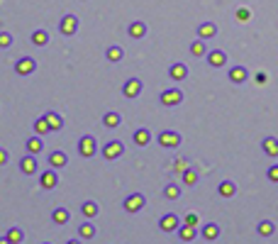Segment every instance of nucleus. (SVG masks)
<instances>
[{"mask_svg":"<svg viewBox=\"0 0 278 244\" xmlns=\"http://www.w3.org/2000/svg\"><path fill=\"white\" fill-rule=\"evenodd\" d=\"M161 103L168 105V108L181 105V103H183V90H181V88H166L164 93H161Z\"/></svg>","mask_w":278,"mask_h":244,"instance_id":"f257e3e1","label":"nucleus"},{"mask_svg":"<svg viewBox=\"0 0 278 244\" xmlns=\"http://www.w3.org/2000/svg\"><path fill=\"white\" fill-rule=\"evenodd\" d=\"M95 149H98V147H95V137L86 134V137L78 139V152H81V156H93Z\"/></svg>","mask_w":278,"mask_h":244,"instance_id":"f03ea898","label":"nucleus"},{"mask_svg":"<svg viewBox=\"0 0 278 244\" xmlns=\"http://www.w3.org/2000/svg\"><path fill=\"white\" fill-rule=\"evenodd\" d=\"M142 208H144V196L142 193H132V196L124 198V210L127 212H139Z\"/></svg>","mask_w":278,"mask_h":244,"instance_id":"7ed1b4c3","label":"nucleus"},{"mask_svg":"<svg viewBox=\"0 0 278 244\" xmlns=\"http://www.w3.org/2000/svg\"><path fill=\"white\" fill-rule=\"evenodd\" d=\"M122 154H124V147L117 139H112V142H108V144L103 147V156L105 159H117V156H122Z\"/></svg>","mask_w":278,"mask_h":244,"instance_id":"20e7f679","label":"nucleus"},{"mask_svg":"<svg viewBox=\"0 0 278 244\" xmlns=\"http://www.w3.org/2000/svg\"><path fill=\"white\" fill-rule=\"evenodd\" d=\"M159 142H161V147H168V149H173V147L181 144V134L173 132V130H164V132L159 134Z\"/></svg>","mask_w":278,"mask_h":244,"instance_id":"39448f33","label":"nucleus"},{"mask_svg":"<svg viewBox=\"0 0 278 244\" xmlns=\"http://www.w3.org/2000/svg\"><path fill=\"white\" fill-rule=\"evenodd\" d=\"M34 68H37V61H34L32 56H22V59L15 64V71H17L20 76H30Z\"/></svg>","mask_w":278,"mask_h":244,"instance_id":"423d86ee","label":"nucleus"},{"mask_svg":"<svg viewBox=\"0 0 278 244\" xmlns=\"http://www.w3.org/2000/svg\"><path fill=\"white\" fill-rule=\"evenodd\" d=\"M122 93L127 98H137V95L142 93V81H139V78H127L122 86Z\"/></svg>","mask_w":278,"mask_h":244,"instance_id":"0eeeda50","label":"nucleus"},{"mask_svg":"<svg viewBox=\"0 0 278 244\" xmlns=\"http://www.w3.org/2000/svg\"><path fill=\"white\" fill-rule=\"evenodd\" d=\"M208 64H210V66H215V68L224 66V64H227V54H224L222 49H212L210 54H208Z\"/></svg>","mask_w":278,"mask_h":244,"instance_id":"6e6552de","label":"nucleus"},{"mask_svg":"<svg viewBox=\"0 0 278 244\" xmlns=\"http://www.w3.org/2000/svg\"><path fill=\"white\" fill-rule=\"evenodd\" d=\"M159 227H161L164 232H173V230H178V217L173 212H168V215H164V217L159 220Z\"/></svg>","mask_w":278,"mask_h":244,"instance_id":"1a4fd4ad","label":"nucleus"},{"mask_svg":"<svg viewBox=\"0 0 278 244\" xmlns=\"http://www.w3.org/2000/svg\"><path fill=\"white\" fill-rule=\"evenodd\" d=\"M78 30V17L76 15H66L64 20H61V32L64 34H73Z\"/></svg>","mask_w":278,"mask_h":244,"instance_id":"9d476101","label":"nucleus"},{"mask_svg":"<svg viewBox=\"0 0 278 244\" xmlns=\"http://www.w3.org/2000/svg\"><path fill=\"white\" fill-rule=\"evenodd\" d=\"M217 34V27H215V22H203L200 27H198V39H210V37H215Z\"/></svg>","mask_w":278,"mask_h":244,"instance_id":"9b49d317","label":"nucleus"},{"mask_svg":"<svg viewBox=\"0 0 278 244\" xmlns=\"http://www.w3.org/2000/svg\"><path fill=\"white\" fill-rule=\"evenodd\" d=\"M168 76L173 78V81H183V78H188V66L186 64H173V66L168 68Z\"/></svg>","mask_w":278,"mask_h":244,"instance_id":"f8f14e48","label":"nucleus"},{"mask_svg":"<svg viewBox=\"0 0 278 244\" xmlns=\"http://www.w3.org/2000/svg\"><path fill=\"white\" fill-rule=\"evenodd\" d=\"M39 183L44 186V188H54L56 183H59V176H56L54 168H49V171H44L42 176H39Z\"/></svg>","mask_w":278,"mask_h":244,"instance_id":"ddd939ff","label":"nucleus"},{"mask_svg":"<svg viewBox=\"0 0 278 244\" xmlns=\"http://www.w3.org/2000/svg\"><path fill=\"white\" fill-rule=\"evenodd\" d=\"M127 32H130V37H134V39H142V37L146 34V25L142 22V20H137V22H130Z\"/></svg>","mask_w":278,"mask_h":244,"instance_id":"4468645a","label":"nucleus"},{"mask_svg":"<svg viewBox=\"0 0 278 244\" xmlns=\"http://www.w3.org/2000/svg\"><path fill=\"white\" fill-rule=\"evenodd\" d=\"M149 142H151V132H149V127H139V130L134 132V144L146 147Z\"/></svg>","mask_w":278,"mask_h":244,"instance_id":"2eb2a0df","label":"nucleus"},{"mask_svg":"<svg viewBox=\"0 0 278 244\" xmlns=\"http://www.w3.org/2000/svg\"><path fill=\"white\" fill-rule=\"evenodd\" d=\"M246 78H249V71H246L244 66L230 68V81H232V83H244Z\"/></svg>","mask_w":278,"mask_h":244,"instance_id":"dca6fc26","label":"nucleus"},{"mask_svg":"<svg viewBox=\"0 0 278 244\" xmlns=\"http://www.w3.org/2000/svg\"><path fill=\"white\" fill-rule=\"evenodd\" d=\"M261 149H264V154H268V156H278V139L276 137H266V139L261 142Z\"/></svg>","mask_w":278,"mask_h":244,"instance_id":"f3484780","label":"nucleus"},{"mask_svg":"<svg viewBox=\"0 0 278 244\" xmlns=\"http://www.w3.org/2000/svg\"><path fill=\"white\" fill-rule=\"evenodd\" d=\"M81 212H83L88 220H93V217L100 212V208H98V203H95V200H86V203L81 205Z\"/></svg>","mask_w":278,"mask_h":244,"instance_id":"a211bd4d","label":"nucleus"},{"mask_svg":"<svg viewBox=\"0 0 278 244\" xmlns=\"http://www.w3.org/2000/svg\"><path fill=\"white\" fill-rule=\"evenodd\" d=\"M203 237H205L208 242L217 239V237H220V225H215V222H208V225L203 227Z\"/></svg>","mask_w":278,"mask_h":244,"instance_id":"6ab92c4d","label":"nucleus"},{"mask_svg":"<svg viewBox=\"0 0 278 244\" xmlns=\"http://www.w3.org/2000/svg\"><path fill=\"white\" fill-rule=\"evenodd\" d=\"M195 234H198V230H195V227H190V225H181V227H178V237H181L183 242H193V239H195Z\"/></svg>","mask_w":278,"mask_h":244,"instance_id":"aec40b11","label":"nucleus"},{"mask_svg":"<svg viewBox=\"0 0 278 244\" xmlns=\"http://www.w3.org/2000/svg\"><path fill=\"white\" fill-rule=\"evenodd\" d=\"M20 168H22V174H27V176H32L34 171H37V159H34L32 154L24 156L22 161H20Z\"/></svg>","mask_w":278,"mask_h":244,"instance_id":"412c9836","label":"nucleus"},{"mask_svg":"<svg viewBox=\"0 0 278 244\" xmlns=\"http://www.w3.org/2000/svg\"><path fill=\"white\" fill-rule=\"evenodd\" d=\"M49 166L52 168L66 166V154H64V152H52V154H49Z\"/></svg>","mask_w":278,"mask_h":244,"instance_id":"4be33fe9","label":"nucleus"},{"mask_svg":"<svg viewBox=\"0 0 278 244\" xmlns=\"http://www.w3.org/2000/svg\"><path fill=\"white\" fill-rule=\"evenodd\" d=\"M256 232L261 234V237H271V234L276 232V225L271 220H261L259 222V227H256Z\"/></svg>","mask_w":278,"mask_h":244,"instance_id":"5701e85b","label":"nucleus"},{"mask_svg":"<svg viewBox=\"0 0 278 244\" xmlns=\"http://www.w3.org/2000/svg\"><path fill=\"white\" fill-rule=\"evenodd\" d=\"M78 234H81V239H93L95 237V225L93 222H83L78 227Z\"/></svg>","mask_w":278,"mask_h":244,"instance_id":"b1692460","label":"nucleus"},{"mask_svg":"<svg viewBox=\"0 0 278 244\" xmlns=\"http://www.w3.org/2000/svg\"><path fill=\"white\" fill-rule=\"evenodd\" d=\"M217 193H220L222 198H232L234 193H237V186H234L232 181H222V183H220V188H217Z\"/></svg>","mask_w":278,"mask_h":244,"instance_id":"393cba45","label":"nucleus"},{"mask_svg":"<svg viewBox=\"0 0 278 244\" xmlns=\"http://www.w3.org/2000/svg\"><path fill=\"white\" fill-rule=\"evenodd\" d=\"M68 217H71V212H68L66 208H56V210L52 212V220H54L56 225H66Z\"/></svg>","mask_w":278,"mask_h":244,"instance_id":"a878e982","label":"nucleus"},{"mask_svg":"<svg viewBox=\"0 0 278 244\" xmlns=\"http://www.w3.org/2000/svg\"><path fill=\"white\" fill-rule=\"evenodd\" d=\"M5 237H8V242H10V244H22V239H24V232H22V230H20V227H10Z\"/></svg>","mask_w":278,"mask_h":244,"instance_id":"bb28decb","label":"nucleus"},{"mask_svg":"<svg viewBox=\"0 0 278 244\" xmlns=\"http://www.w3.org/2000/svg\"><path fill=\"white\" fill-rule=\"evenodd\" d=\"M44 117H46V122H49V127H52V130H61V127H64V120H61V115H59V112H46Z\"/></svg>","mask_w":278,"mask_h":244,"instance_id":"cd10ccee","label":"nucleus"},{"mask_svg":"<svg viewBox=\"0 0 278 244\" xmlns=\"http://www.w3.org/2000/svg\"><path fill=\"white\" fill-rule=\"evenodd\" d=\"M46 42H49V32H46V30H34L32 32V44L44 46Z\"/></svg>","mask_w":278,"mask_h":244,"instance_id":"c85d7f7f","label":"nucleus"},{"mask_svg":"<svg viewBox=\"0 0 278 244\" xmlns=\"http://www.w3.org/2000/svg\"><path fill=\"white\" fill-rule=\"evenodd\" d=\"M103 122H105V127H117V125L122 122V117H120V112L110 110V112H105V117H103Z\"/></svg>","mask_w":278,"mask_h":244,"instance_id":"c756f323","label":"nucleus"},{"mask_svg":"<svg viewBox=\"0 0 278 244\" xmlns=\"http://www.w3.org/2000/svg\"><path fill=\"white\" fill-rule=\"evenodd\" d=\"M27 152H30V154H39V152H42V139H39V137H30V139H27Z\"/></svg>","mask_w":278,"mask_h":244,"instance_id":"7c9ffc66","label":"nucleus"},{"mask_svg":"<svg viewBox=\"0 0 278 244\" xmlns=\"http://www.w3.org/2000/svg\"><path fill=\"white\" fill-rule=\"evenodd\" d=\"M164 196H166L168 200H178V198H181V186H176V183H168L166 188H164Z\"/></svg>","mask_w":278,"mask_h":244,"instance_id":"2f4dec72","label":"nucleus"},{"mask_svg":"<svg viewBox=\"0 0 278 244\" xmlns=\"http://www.w3.org/2000/svg\"><path fill=\"white\" fill-rule=\"evenodd\" d=\"M105 56H108L110 61H122V56H124V49H122V46H110V49L105 52Z\"/></svg>","mask_w":278,"mask_h":244,"instance_id":"473e14b6","label":"nucleus"},{"mask_svg":"<svg viewBox=\"0 0 278 244\" xmlns=\"http://www.w3.org/2000/svg\"><path fill=\"white\" fill-rule=\"evenodd\" d=\"M183 183H186V186H195V183H198V171L193 166H190L188 171H183Z\"/></svg>","mask_w":278,"mask_h":244,"instance_id":"72a5a7b5","label":"nucleus"},{"mask_svg":"<svg viewBox=\"0 0 278 244\" xmlns=\"http://www.w3.org/2000/svg\"><path fill=\"white\" fill-rule=\"evenodd\" d=\"M34 132H37V134H46V132H52V127H49V122H46V117H37V122H34Z\"/></svg>","mask_w":278,"mask_h":244,"instance_id":"f704fd0d","label":"nucleus"},{"mask_svg":"<svg viewBox=\"0 0 278 244\" xmlns=\"http://www.w3.org/2000/svg\"><path fill=\"white\" fill-rule=\"evenodd\" d=\"M205 52H208V49H205V42H203V39H195V42L190 44V54L193 56H203Z\"/></svg>","mask_w":278,"mask_h":244,"instance_id":"c9c22d12","label":"nucleus"},{"mask_svg":"<svg viewBox=\"0 0 278 244\" xmlns=\"http://www.w3.org/2000/svg\"><path fill=\"white\" fill-rule=\"evenodd\" d=\"M237 20H239V22L251 20V10H249V8H237Z\"/></svg>","mask_w":278,"mask_h":244,"instance_id":"e433bc0d","label":"nucleus"},{"mask_svg":"<svg viewBox=\"0 0 278 244\" xmlns=\"http://www.w3.org/2000/svg\"><path fill=\"white\" fill-rule=\"evenodd\" d=\"M173 168H176V171H181V174H183V171H188V168H190L188 159H176V161H173Z\"/></svg>","mask_w":278,"mask_h":244,"instance_id":"4c0bfd02","label":"nucleus"},{"mask_svg":"<svg viewBox=\"0 0 278 244\" xmlns=\"http://www.w3.org/2000/svg\"><path fill=\"white\" fill-rule=\"evenodd\" d=\"M0 46H12V34L10 32H0Z\"/></svg>","mask_w":278,"mask_h":244,"instance_id":"58836bf2","label":"nucleus"},{"mask_svg":"<svg viewBox=\"0 0 278 244\" xmlns=\"http://www.w3.org/2000/svg\"><path fill=\"white\" fill-rule=\"evenodd\" d=\"M268 181H273V183H278V164H273V166L268 168Z\"/></svg>","mask_w":278,"mask_h":244,"instance_id":"ea45409f","label":"nucleus"},{"mask_svg":"<svg viewBox=\"0 0 278 244\" xmlns=\"http://www.w3.org/2000/svg\"><path fill=\"white\" fill-rule=\"evenodd\" d=\"M186 225L195 227V225H198V215H195V212H188V215H186Z\"/></svg>","mask_w":278,"mask_h":244,"instance_id":"a19ab883","label":"nucleus"},{"mask_svg":"<svg viewBox=\"0 0 278 244\" xmlns=\"http://www.w3.org/2000/svg\"><path fill=\"white\" fill-rule=\"evenodd\" d=\"M8 159H10L8 149H3V147H0V166H5V164H8Z\"/></svg>","mask_w":278,"mask_h":244,"instance_id":"79ce46f5","label":"nucleus"},{"mask_svg":"<svg viewBox=\"0 0 278 244\" xmlns=\"http://www.w3.org/2000/svg\"><path fill=\"white\" fill-rule=\"evenodd\" d=\"M266 81H268V76L264 74V71H259V74H256V83H266Z\"/></svg>","mask_w":278,"mask_h":244,"instance_id":"37998d69","label":"nucleus"},{"mask_svg":"<svg viewBox=\"0 0 278 244\" xmlns=\"http://www.w3.org/2000/svg\"><path fill=\"white\" fill-rule=\"evenodd\" d=\"M66 244H81V239H68Z\"/></svg>","mask_w":278,"mask_h":244,"instance_id":"c03bdc74","label":"nucleus"},{"mask_svg":"<svg viewBox=\"0 0 278 244\" xmlns=\"http://www.w3.org/2000/svg\"><path fill=\"white\" fill-rule=\"evenodd\" d=\"M0 244H10V242H8V237H3V239H0Z\"/></svg>","mask_w":278,"mask_h":244,"instance_id":"a18cd8bd","label":"nucleus"},{"mask_svg":"<svg viewBox=\"0 0 278 244\" xmlns=\"http://www.w3.org/2000/svg\"><path fill=\"white\" fill-rule=\"evenodd\" d=\"M44 244H49V242H44Z\"/></svg>","mask_w":278,"mask_h":244,"instance_id":"49530a36","label":"nucleus"}]
</instances>
